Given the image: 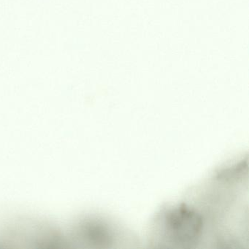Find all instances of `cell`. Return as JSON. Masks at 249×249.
Listing matches in <instances>:
<instances>
[{
	"instance_id": "obj_1",
	"label": "cell",
	"mask_w": 249,
	"mask_h": 249,
	"mask_svg": "<svg viewBox=\"0 0 249 249\" xmlns=\"http://www.w3.org/2000/svg\"><path fill=\"white\" fill-rule=\"evenodd\" d=\"M149 233L150 243L156 247L192 249L208 243L203 217L192 203L162 208L151 223Z\"/></svg>"
}]
</instances>
